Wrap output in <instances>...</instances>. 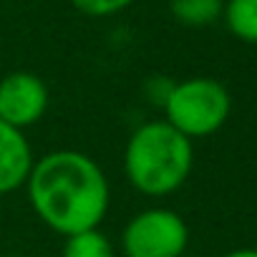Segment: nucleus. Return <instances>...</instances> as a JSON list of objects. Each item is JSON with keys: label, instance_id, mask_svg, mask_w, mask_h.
Instances as JSON below:
<instances>
[{"label": "nucleus", "instance_id": "10", "mask_svg": "<svg viewBox=\"0 0 257 257\" xmlns=\"http://www.w3.org/2000/svg\"><path fill=\"white\" fill-rule=\"evenodd\" d=\"M134 3L137 0H71V6L88 18H111Z\"/></svg>", "mask_w": 257, "mask_h": 257}, {"label": "nucleus", "instance_id": "1", "mask_svg": "<svg viewBox=\"0 0 257 257\" xmlns=\"http://www.w3.org/2000/svg\"><path fill=\"white\" fill-rule=\"evenodd\" d=\"M26 192L36 217L61 237L101 227L111 204L103 169L76 149H56L36 159Z\"/></svg>", "mask_w": 257, "mask_h": 257}, {"label": "nucleus", "instance_id": "12", "mask_svg": "<svg viewBox=\"0 0 257 257\" xmlns=\"http://www.w3.org/2000/svg\"><path fill=\"white\" fill-rule=\"evenodd\" d=\"M222 257H257V249L254 247H239V249H232Z\"/></svg>", "mask_w": 257, "mask_h": 257}, {"label": "nucleus", "instance_id": "13", "mask_svg": "<svg viewBox=\"0 0 257 257\" xmlns=\"http://www.w3.org/2000/svg\"><path fill=\"white\" fill-rule=\"evenodd\" d=\"M6 257H26V254H6Z\"/></svg>", "mask_w": 257, "mask_h": 257}, {"label": "nucleus", "instance_id": "11", "mask_svg": "<svg viewBox=\"0 0 257 257\" xmlns=\"http://www.w3.org/2000/svg\"><path fill=\"white\" fill-rule=\"evenodd\" d=\"M172 88H174V81L167 78V76H152V78L144 83V93H147L149 103L162 106V108H164V103H167Z\"/></svg>", "mask_w": 257, "mask_h": 257}, {"label": "nucleus", "instance_id": "6", "mask_svg": "<svg viewBox=\"0 0 257 257\" xmlns=\"http://www.w3.org/2000/svg\"><path fill=\"white\" fill-rule=\"evenodd\" d=\"M33 162V149L23 132L0 121V197L26 187Z\"/></svg>", "mask_w": 257, "mask_h": 257}, {"label": "nucleus", "instance_id": "3", "mask_svg": "<svg viewBox=\"0 0 257 257\" xmlns=\"http://www.w3.org/2000/svg\"><path fill=\"white\" fill-rule=\"evenodd\" d=\"M229 111V91L209 76L174 81V88L164 103V118L192 142L217 134L227 123Z\"/></svg>", "mask_w": 257, "mask_h": 257}, {"label": "nucleus", "instance_id": "2", "mask_svg": "<svg viewBox=\"0 0 257 257\" xmlns=\"http://www.w3.org/2000/svg\"><path fill=\"white\" fill-rule=\"evenodd\" d=\"M194 167V144L167 118L137 126L123 149V174L144 197H169L184 187Z\"/></svg>", "mask_w": 257, "mask_h": 257}, {"label": "nucleus", "instance_id": "4", "mask_svg": "<svg viewBox=\"0 0 257 257\" xmlns=\"http://www.w3.org/2000/svg\"><path fill=\"white\" fill-rule=\"evenodd\" d=\"M189 244L184 217L169 207L137 212L121 232L123 257H182Z\"/></svg>", "mask_w": 257, "mask_h": 257}, {"label": "nucleus", "instance_id": "8", "mask_svg": "<svg viewBox=\"0 0 257 257\" xmlns=\"http://www.w3.org/2000/svg\"><path fill=\"white\" fill-rule=\"evenodd\" d=\"M224 0H169V13L187 28H207L222 18Z\"/></svg>", "mask_w": 257, "mask_h": 257}, {"label": "nucleus", "instance_id": "9", "mask_svg": "<svg viewBox=\"0 0 257 257\" xmlns=\"http://www.w3.org/2000/svg\"><path fill=\"white\" fill-rule=\"evenodd\" d=\"M63 257H116V247L98 227L76 232L63 242Z\"/></svg>", "mask_w": 257, "mask_h": 257}, {"label": "nucleus", "instance_id": "7", "mask_svg": "<svg viewBox=\"0 0 257 257\" xmlns=\"http://www.w3.org/2000/svg\"><path fill=\"white\" fill-rule=\"evenodd\" d=\"M222 21L237 41L257 46V0H224Z\"/></svg>", "mask_w": 257, "mask_h": 257}, {"label": "nucleus", "instance_id": "14", "mask_svg": "<svg viewBox=\"0 0 257 257\" xmlns=\"http://www.w3.org/2000/svg\"><path fill=\"white\" fill-rule=\"evenodd\" d=\"M182 257H187V254H182Z\"/></svg>", "mask_w": 257, "mask_h": 257}, {"label": "nucleus", "instance_id": "5", "mask_svg": "<svg viewBox=\"0 0 257 257\" xmlns=\"http://www.w3.org/2000/svg\"><path fill=\"white\" fill-rule=\"evenodd\" d=\"M48 108V88L31 71H13L0 78V121L28 128L43 118Z\"/></svg>", "mask_w": 257, "mask_h": 257}]
</instances>
